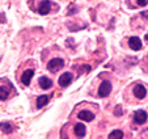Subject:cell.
I'll return each mask as SVG.
<instances>
[{"label":"cell","instance_id":"6da1fadb","mask_svg":"<svg viewBox=\"0 0 148 139\" xmlns=\"http://www.w3.org/2000/svg\"><path fill=\"white\" fill-rule=\"evenodd\" d=\"M112 92V83L108 80H103L98 88V96L100 97H108Z\"/></svg>","mask_w":148,"mask_h":139},{"label":"cell","instance_id":"7a4b0ae2","mask_svg":"<svg viewBox=\"0 0 148 139\" xmlns=\"http://www.w3.org/2000/svg\"><path fill=\"white\" fill-rule=\"evenodd\" d=\"M63 66H64V61L60 58H55V59H51L47 63V70L49 71H53V72H56V71L60 70Z\"/></svg>","mask_w":148,"mask_h":139},{"label":"cell","instance_id":"3957f363","mask_svg":"<svg viewBox=\"0 0 148 139\" xmlns=\"http://www.w3.org/2000/svg\"><path fill=\"white\" fill-rule=\"evenodd\" d=\"M73 80V76L71 72H64L59 78V85L60 87H68Z\"/></svg>","mask_w":148,"mask_h":139},{"label":"cell","instance_id":"277c9868","mask_svg":"<svg viewBox=\"0 0 148 139\" xmlns=\"http://www.w3.org/2000/svg\"><path fill=\"white\" fill-rule=\"evenodd\" d=\"M134 121L139 125H143V123L147 122V111L144 110H136L134 114Z\"/></svg>","mask_w":148,"mask_h":139},{"label":"cell","instance_id":"5b68a950","mask_svg":"<svg viewBox=\"0 0 148 139\" xmlns=\"http://www.w3.org/2000/svg\"><path fill=\"white\" fill-rule=\"evenodd\" d=\"M34 76V70H26L24 71V74L21 75V81H23L24 85H30V81H32V78Z\"/></svg>","mask_w":148,"mask_h":139},{"label":"cell","instance_id":"8992f818","mask_svg":"<svg viewBox=\"0 0 148 139\" xmlns=\"http://www.w3.org/2000/svg\"><path fill=\"white\" fill-rule=\"evenodd\" d=\"M51 7H53L51 1H49V0H43V1L39 4V8H38L39 14H47L49 12L51 11Z\"/></svg>","mask_w":148,"mask_h":139},{"label":"cell","instance_id":"52a82bcc","mask_svg":"<svg viewBox=\"0 0 148 139\" xmlns=\"http://www.w3.org/2000/svg\"><path fill=\"white\" fill-rule=\"evenodd\" d=\"M134 95H135V97H138V98H144L145 96H147V89H145L144 85L138 84V85L134 87Z\"/></svg>","mask_w":148,"mask_h":139},{"label":"cell","instance_id":"ba28073f","mask_svg":"<svg viewBox=\"0 0 148 139\" xmlns=\"http://www.w3.org/2000/svg\"><path fill=\"white\" fill-rule=\"evenodd\" d=\"M129 46H130V49L138 51L142 49V41H140V38H138V37H131V38L129 39Z\"/></svg>","mask_w":148,"mask_h":139},{"label":"cell","instance_id":"9c48e42d","mask_svg":"<svg viewBox=\"0 0 148 139\" xmlns=\"http://www.w3.org/2000/svg\"><path fill=\"white\" fill-rule=\"evenodd\" d=\"M77 118L79 120H83V121L89 122V121H92L93 118H95V114H93L92 111H88V110H81V111H79Z\"/></svg>","mask_w":148,"mask_h":139},{"label":"cell","instance_id":"30bf717a","mask_svg":"<svg viewBox=\"0 0 148 139\" xmlns=\"http://www.w3.org/2000/svg\"><path fill=\"white\" fill-rule=\"evenodd\" d=\"M73 133H75L76 136L83 138V136L85 135V133H87V129H85V126H84L83 123H76L75 127H73Z\"/></svg>","mask_w":148,"mask_h":139},{"label":"cell","instance_id":"8fae6325","mask_svg":"<svg viewBox=\"0 0 148 139\" xmlns=\"http://www.w3.org/2000/svg\"><path fill=\"white\" fill-rule=\"evenodd\" d=\"M39 85H41L42 89H49L53 85V81H51L47 76H42V78L39 79Z\"/></svg>","mask_w":148,"mask_h":139},{"label":"cell","instance_id":"7c38bea8","mask_svg":"<svg viewBox=\"0 0 148 139\" xmlns=\"http://www.w3.org/2000/svg\"><path fill=\"white\" fill-rule=\"evenodd\" d=\"M47 104H49V96L42 95V96H39V97L37 98V108L38 109L43 108V106L47 105Z\"/></svg>","mask_w":148,"mask_h":139},{"label":"cell","instance_id":"4fadbf2b","mask_svg":"<svg viewBox=\"0 0 148 139\" xmlns=\"http://www.w3.org/2000/svg\"><path fill=\"white\" fill-rule=\"evenodd\" d=\"M0 130L5 134H11L13 131V127L9 125V122H1L0 123Z\"/></svg>","mask_w":148,"mask_h":139},{"label":"cell","instance_id":"5bb4252c","mask_svg":"<svg viewBox=\"0 0 148 139\" xmlns=\"http://www.w3.org/2000/svg\"><path fill=\"white\" fill-rule=\"evenodd\" d=\"M9 96V89L7 88V87H0V100H7Z\"/></svg>","mask_w":148,"mask_h":139},{"label":"cell","instance_id":"9a60e30c","mask_svg":"<svg viewBox=\"0 0 148 139\" xmlns=\"http://www.w3.org/2000/svg\"><path fill=\"white\" fill-rule=\"evenodd\" d=\"M123 138V133L121 130H114L109 134V139H122Z\"/></svg>","mask_w":148,"mask_h":139},{"label":"cell","instance_id":"2e32d148","mask_svg":"<svg viewBox=\"0 0 148 139\" xmlns=\"http://www.w3.org/2000/svg\"><path fill=\"white\" fill-rule=\"evenodd\" d=\"M136 3L139 4L140 7H147V3H148V0H136Z\"/></svg>","mask_w":148,"mask_h":139},{"label":"cell","instance_id":"e0dca14e","mask_svg":"<svg viewBox=\"0 0 148 139\" xmlns=\"http://www.w3.org/2000/svg\"><path fill=\"white\" fill-rule=\"evenodd\" d=\"M115 116H122V109H121V106L115 108Z\"/></svg>","mask_w":148,"mask_h":139}]
</instances>
